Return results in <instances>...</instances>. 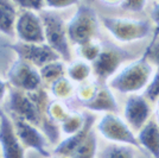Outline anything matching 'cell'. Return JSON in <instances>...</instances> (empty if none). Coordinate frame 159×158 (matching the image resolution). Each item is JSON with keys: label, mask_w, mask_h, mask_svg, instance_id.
I'll list each match as a JSON object with an SVG mask.
<instances>
[{"label": "cell", "mask_w": 159, "mask_h": 158, "mask_svg": "<svg viewBox=\"0 0 159 158\" xmlns=\"http://www.w3.org/2000/svg\"><path fill=\"white\" fill-rule=\"evenodd\" d=\"M51 92H52L53 96L57 99H66L74 92L73 83L70 82V80L63 76L61 79L53 81L51 85Z\"/></svg>", "instance_id": "484cf974"}, {"label": "cell", "mask_w": 159, "mask_h": 158, "mask_svg": "<svg viewBox=\"0 0 159 158\" xmlns=\"http://www.w3.org/2000/svg\"><path fill=\"white\" fill-rule=\"evenodd\" d=\"M98 152V138L93 131L88 136L86 142L74 152L71 158H95Z\"/></svg>", "instance_id": "44dd1931"}, {"label": "cell", "mask_w": 159, "mask_h": 158, "mask_svg": "<svg viewBox=\"0 0 159 158\" xmlns=\"http://www.w3.org/2000/svg\"><path fill=\"white\" fill-rule=\"evenodd\" d=\"M14 117V130L19 138L20 143L25 146L32 147L33 150L39 152L42 156L49 157L50 153L47 150V140L43 133L34 125L19 117Z\"/></svg>", "instance_id": "4fadbf2b"}, {"label": "cell", "mask_w": 159, "mask_h": 158, "mask_svg": "<svg viewBox=\"0 0 159 158\" xmlns=\"http://www.w3.org/2000/svg\"><path fill=\"white\" fill-rule=\"evenodd\" d=\"M144 96L148 102H156L159 99V69L153 74L148 86L144 91Z\"/></svg>", "instance_id": "83f0119b"}, {"label": "cell", "mask_w": 159, "mask_h": 158, "mask_svg": "<svg viewBox=\"0 0 159 158\" xmlns=\"http://www.w3.org/2000/svg\"><path fill=\"white\" fill-rule=\"evenodd\" d=\"M52 158H68V157H63V156H56V157H52Z\"/></svg>", "instance_id": "d590c367"}, {"label": "cell", "mask_w": 159, "mask_h": 158, "mask_svg": "<svg viewBox=\"0 0 159 158\" xmlns=\"http://www.w3.org/2000/svg\"><path fill=\"white\" fill-rule=\"evenodd\" d=\"M66 72V67L64 63L61 61H55L51 63H48L47 66L40 68V76L42 79L47 81H56V80L63 77Z\"/></svg>", "instance_id": "cb8c5ba5"}, {"label": "cell", "mask_w": 159, "mask_h": 158, "mask_svg": "<svg viewBox=\"0 0 159 158\" xmlns=\"http://www.w3.org/2000/svg\"><path fill=\"white\" fill-rule=\"evenodd\" d=\"M21 7L27 8L29 11H39L44 6V1H31V0H19L17 1Z\"/></svg>", "instance_id": "1f68e13d"}, {"label": "cell", "mask_w": 159, "mask_h": 158, "mask_svg": "<svg viewBox=\"0 0 159 158\" xmlns=\"http://www.w3.org/2000/svg\"><path fill=\"white\" fill-rule=\"evenodd\" d=\"M102 44L98 40H90L88 43H84L82 45H79L77 48V53L82 57L83 61H89L93 63L95 59L99 57V55L102 51Z\"/></svg>", "instance_id": "603a6c76"}, {"label": "cell", "mask_w": 159, "mask_h": 158, "mask_svg": "<svg viewBox=\"0 0 159 158\" xmlns=\"http://www.w3.org/2000/svg\"><path fill=\"white\" fill-rule=\"evenodd\" d=\"M66 72L69 75V77L76 81V82H83L86 81L90 74H92V67L89 66V63L83 61V59H77L74 61L70 66L68 67Z\"/></svg>", "instance_id": "d6986e66"}, {"label": "cell", "mask_w": 159, "mask_h": 158, "mask_svg": "<svg viewBox=\"0 0 159 158\" xmlns=\"http://www.w3.org/2000/svg\"><path fill=\"white\" fill-rule=\"evenodd\" d=\"M146 5H147V1L145 0H127V1L119 2L120 8L125 11H129V12H134V13L143 12Z\"/></svg>", "instance_id": "f1b7e54d"}, {"label": "cell", "mask_w": 159, "mask_h": 158, "mask_svg": "<svg viewBox=\"0 0 159 158\" xmlns=\"http://www.w3.org/2000/svg\"><path fill=\"white\" fill-rule=\"evenodd\" d=\"M141 149L151 153L153 158H159V126L156 121L150 120L137 134Z\"/></svg>", "instance_id": "e0dca14e"}, {"label": "cell", "mask_w": 159, "mask_h": 158, "mask_svg": "<svg viewBox=\"0 0 159 158\" xmlns=\"http://www.w3.org/2000/svg\"><path fill=\"white\" fill-rule=\"evenodd\" d=\"M144 55L147 57V59H151L154 64L159 67V40L147 46Z\"/></svg>", "instance_id": "4dcf8cb0"}, {"label": "cell", "mask_w": 159, "mask_h": 158, "mask_svg": "<svg viewBox=\"0 0 159 158\" xmlns=\"http://www.w3.org/2000/svg\"><path fill=\"white\" fill-rule=\"evenodd\" d=\"M153 68L145 55L122 68L111 81L109 88L121 94H132L145 91L153 76Z\"/></svg>", "instance_id": "6da1fadb"}, {"label": "cell", "mask_w": 159, "mask_h": 158, "mask_svg": "<svg viewBox=\"0 0 159 158\" xmlns=\"http://www.w3.org/2000/svg\"><path fill=\"white\" fill-rule=\"evenodd\" d=\"M99 31L96 11L86 2H80L73 18L66 24L68 38L76 45H82L95 38Z\"/></svg>", "instance_id": "7a4b0ae2"}, {"label": "cell", "mask_w": 159, "mask_h": 158, "mask_svg": "<svg viewBox=\"0 0 159 158\" xmlns=\"http://www.w3.org/2000/svg\"><path fill=\"white\" fill-rule=\"evenodd\" d=\"M47 114L48 117L52 120L53 123H63L66 117L70 114V112L66 109V107L58 100L49 101L47 106Z\"/></svg>", "instance_id": "d4e9b609"}, {"label": "cell", "mask_w": 159, "mask_h": 158, "mask_svg": "<svg viewBox=\"0 0 159 158\" xmlns=\"http://www.w3.org/2000/svg\"><path fill=\"white\" fill-rule=\"evenodd\" d=\"M84 120H86V115L84 114H81V113H76L73 112L70 113L66 119L61 124V128L62 131L71 136L74 133L79 132L83 125H84Z\"/></svg>", "instance_id": "7402d4cb"}, {"label": "cell", "mask_w": 159, "mask_h": 158, "mask_svg": "<svg viewBox=\"0 0 159 158\" xmlns=\"http://www.w3.org/2000/svg\"><path fill=\"white\" fill-rule=\"evenodd\" d=\"M16 31L19 40L24 43L43 44L45 42L44 27L40 16H37L33 11L25 10L21 12L16 23Z\"/></svg>", "instance_id": "9c48e42d"}, {"label": "cell", "mask_w": 159, "mask_h": 158, "mask_svg": "<svg viewBox=\"0 0 159 158\" xmlns=\"http://www.w3.org/2000/svg\"><path fill=\"white\" fill-rule=\"evenodd\" d=\"M151 20L154 24V32L150 44H153L157 42V37L159 35V2H153L152 10H151Z\"/></svg>", "instance_id": "f546056e"}, {"label": "cell", "mask_w": 159, "mask_h": 158, "mask_svg": "<svg viewBox=\"0 0 159 158\" xmlns=\"http://www.w3.org/2000/svg\"><path fill=\"white\" fill-rule=\"evenodd\" d=\"M132 57L133 55L119 48H103L99 57L93 62V70L96 77L101 82H105L118 72L124 61Z\"/></svg>", "instance_id": "8992f818"}, {"label": "cell", "mask_w": 159, "mask_h": 158, "mask_svg": "<svg viewBox=\"0 0 159 158\" xmlns=\"http://www.w3.org/2000/svg\"><path fill=\"white\" fill-rule=\"evenodd\" d=\"M84 107L89 111L95 112H106L107 113H116L119 109V106L116 102V99L114 96L109 87L100 86L96 95L90 100L89 102L84 104Z\"/></svg>", "instance_id": "2e32d148"}, {"label": "cell", "mask_w": 159, "mask_h": 158, "mask_svg": "<svg viewBox=\"0 0 159 158\" xmlns=\"http://www.w3.org/2000/svg\"><path fill=\"white\" fill-rule=\"evenodd\" d=\"M5 92H6V83H5L2 80L0 79V101H1V99H2V98H4Z\"/></svg>", "instance_id": "836d02e7"}, {"label": "cell", "mask_w": 159, "mask_h": 158, "mask_svg": "<svg viewBox=\"0 0 159 158\" xmlns=\"http://www.w3.org/2000/svg\"><path fill=\"white\" fill-rule=\"evenodd\" d=\"M152 107L141 95H129L124 106V118L133 130L139 132L150 121Z\"/></svg>", "instance_id": "30bf717a"}, {"label": "cell", "mask_w": 159, "mask_h": 158, "mask_svg": "<svg viewBox=\"0 0 159 158\" xmlns=\"http://www.w3.org/2000/svg\"><path fill=\"white\" fill-rule=\"evenodd\" d=\"M18 55L19 59L25 62H32L34 66L43 68L48 63H51L60 59V55L48 44H34V43H24L18 42L14 44L7 45Z\"/></svg>", "instance_id": "52a82bcc"}, {"label": "cell", "mask_w": 159, "mask_h": 158, "mask_svg": "<svg viewBox=\"0 0 159 158\" xmlns=\"http://www.w3.org/2000/svg\"><path fill=\"white\" fill-rule=\"evenodd\" d=\"M0 145L2 158H24V149L16 133L13 124L0 111Z\"/></svg>", "instance_id": "7c38bea8"}, {"label": "cell", "mask_w": 159, "mask_h": 158, "mask_svg": "<svg viewBox=\"0 0 159 158\" xmlns=\"http://www.w3.org/2000/svg\"><path fill=\"white\" fill-rule=\"evenodd\" d=\"M100 158H137V156L129 145L112 144L100 152Z\"/></svg>", "instance_id": "ffe728a7"}, {"label": "cell", "mask_w": 159, "mask_h": 158, "mask_svg": "<svg viewBox=\"0 0 159 158\" xmlns=\"http://www.w3.org/2000/svg\"><path fill=\"white\" fill-rule=\"evenodd\" d=\"M98 130L107 140H111L115 144L134 146L141 150L137 136L129 128V125L114 113H107L100 119Z\"/></svg>", "instance_id": "5b68a950"}, {"label": "cell", "mask_w": 159, "mask_h": 158, "mask_svg": "<svg viewBox=\"0 0 159 158\" xmlns=\"http://www.w3.org/2000/svg\"><path fill=\"white\" fill-rule=\"evenodd\" d=\"M100 85L95 83V82H90V83H86L79 87L77 89V99H79L80 104L83 106L84 104L89 102L90 100L96 95V93L99 91Z\"/></svg>", "instance_id": "4316f807"}, {"label": "cell", "mask_w": 159, "mask_h": 158, "mask_svg": "<svg viewBox=\"0 0 159 158\" xmlns=\"http://www.w3.org/2000/svg\"><path fill=\"white\" fill-rule=\"evenodd\" d=\"M45 4L48 7H51V8H66L79 2L74 0H49V1H45Z\"/></svg>", "instance_id": "d6a6232c"}, {"label": "cell", "mask_w": 159, "mask_h": 158, "mask_svg": "<svg viewBox=\"0 0 159 158\" xmlns=\"http://www.w3.org/2000/svg\"><path fill=\"white\" fill-rule=\"evenodd\" d=\"M8 108L13 115L29 121L32 125H40L39 111L30 95H26L19 89H11Z\"/></svg>", "instance_id": "8fae6325"}, {"label": "cell", "mask_w": 159, "mask_h": 158, "mask_svg": "<svg viewBox=\"0 0 159 158\" xmlns=\"http://www.w3.org/2000/svg\"><path fill=\"white\" fill-rule=\"evenodd\" d=\"M101 23L113 38L121 43L145 40L152 30V24L145 19L101 17Z\"/></svg>", "instance_id": "3957f363"}, {"label": "cell", "mask_w": 159, "mask_h": 158, "mask_svg": "<svg viewBox=\"0 0 159 158\" xmlns=\"http://www.w3.org/2000/svg\"><path fill=\"white\" fill-rule=\"evenodd\" d=\"M30 98L33 100V102L38 107L40 125H42V128L45 133V136L50 139L51 143H56L60 138V130L56 125V123H53L47 114V106L49 104V98H48L47 92L44 89H38L36 92H32V94H30Z\"/></svg>", "instance_id": "9a60e30c"}, {"label": "cell", "mask_w": 159, "mask_h": 158, "mask_svg": "<svg viewBox=\"0 0 159 158\" xmlns=\"http://www.w3.org/2000/svg\"><path fill=\"white\" fill-rule=\"evenodd\" d=\"M16 23V8L13 4L0 0V32L7 36L13 35V26Z\"/></svg>", "instance_id": "ac0fdd59"}, {"label": "cell", "mask_w": 159, "mask_h": 158, "mask_svg": "<svg viewBox=\"0 0 159 158\" xmlns=\"http://www.w3.org/2000/svg\"><path fill=\"white\" fill-rule=\"evenodd\" d=\"M40 19L44 27V35L48 45L51 46L64 61H70L71 53L68 43V32L64 20L53 11H42Z\"/></svg>", "instance_id": "277c9868"}, {"label": "cell", "mask_w": 159, "mask_h": 158, "mask_svg": "<svg viewBox=\"0 0 159 158\" xmlns=\"http://www.w3.org/2000/svg\"><path fill=\"white\" fill-rule=\"evenodd\" d=\"M154 115H156V123L159 126V99L156 101V108H154Z\"/></svg>", "instance_id": "e575fe53"}, {"label": "cell", "mask_w": 159, "mask_h": 158, "mask_svg": "<svg viewBox=\"0 0 159 158\" xmlns=\"http://www.w3.org/2000/svg\"><path fill=\"white\" fill-rule=\"evenodd\" d=\"M8 81L18 89L27 92L38 91L42 83V76L30 63L18 59L11 66L7 72Z\"/></svg>", "instance_id": "ba28073f"}, {"label": "cell", "mask_w": 159, "mask_h": 158, "mask_svg": "<svg viewBox=\"0 0 159 158\" xmlns=\"http://www.w3.org/2000/svg\"><path fill=\"white\" fill-rule=\"evenodd\" d=\"M84 115H86V120H84L83 127L79 132L74 133L70 137L64 139L63 142H61L60 144L56 146L55 151H53L56 155L63 156V157L73 156L74 152L86 142L88 136L90 134V132L93 131L92 128H93V125L95 123V117L92 115V114H84Z\"/></svg>", "instance_id": "5bb4252c"}]
</instances>
